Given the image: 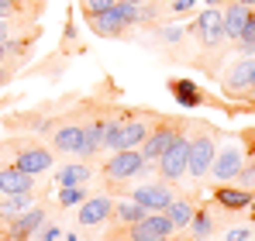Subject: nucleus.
Listing matches in <instances>:
<instances>
[{
	"label": "nucleus",
	"instance_id": "aec40b11",
	"mask_svg": "<svg viewBox=\"0 0 255 241\" xmlns=\"http://www.w3.org/2000/svg\"><path fill=\"white\" fill-rule=\"evenodd\" d=\"M255 83V62H238L228 76V90H245Z\"/></svg>",
	"mask_w": 255,
	"mask_h": 241
},
{
	"label": "nucleus",
	"instance_id": "ddd939ff",
	"mask_svg": "<svg viewBox=\"0 0 255 241\" xmlns=\"http://www.w3.org/2000/svg\"><path fill=\"white\" fill-rule=\"evenodd\" d=\"M176 134H179L176 127H155V131L141 141V155H145V159H159L172 141H176Z\"/></svg>",
	"mask_w": 255,
	"mask_h": 241
},
{
	"label": "nucleus",
	"instance_id": "79ce46f5",
	"mask_svg": "<svg viewBox=\"0 0 255 241\" xmlns=\"http://www.w3.org/2000/svg\"><path fill=\"white\" fill-rule=\"evenodd\" d=\"M207 3H211V7H214V3H221V0H207Z\"/></svg>",
	"mask_w": 255,
	"mask_h": 241
},
{
	"label": "nucleus",
	"instance_id": "473e14b6",
	"mask_svg": "<svg viewBox=\"0 0 255 241\" xmlns=\"http://www.w3.org/2000/svg\"><path fill=\"white\" fill-rule=\"evenodd\" d=\"M162 35H166V41H179V35H183V31H179V28H166Z\"/></svg>",
	"mask_w": 255,
	"mask_h": 241
},
{
	"label": "nucleus",
	"instance_id": "20e7f679",
	"mask_svg": "<svg viewBox=\"0 0 255 241\" xmlns=\"http://www.w3.org/2000/svg\"><path fill=\"white\" fill-rule=\"evenodd\" d=\"M186 155H190V141H186L183 134H176V141L159 155V172H162L166 179H179V176L186 172Z\"/></svg>",
	"mask_w": 255,
	"mask_h": 241
},
{
	"label": "nucleus",
	"instance_id": "72a5a7b5",
	"mask_svg": "<svg viewBox=\"0 0 255 241\" xmlns=\"http://www.w3.org/2000/svg\"><path fill=\"white\" fill-rule=\"evenodd\" d=\"M10 7H14V0H0V14H7Z\"/></svg>",
	"mask_w": 255,
	"mask_h": 241
},
{
	"label": "nucleus",
	"instance_id": "a19ab883",
	"mask_svg": "<svg viewBox=\"0 0 255 241\" xmlns=\"http://www.w3.org/2000/svg\"><path fill=\"white\" fill-rule=\"evenodd\" d=\"M162 241H183V238H162Z\"/></svg>",
	"mask_w": 255,
	"mask_h": 241
},
{
	"label": "nucleus",
	"instance_id": "1a4fd4ad",
	"mask_svg": "<svg viewBox=\"0 0 255 241\" xmlns=\"http://www.w3.org/2000/svg\"><path fill=\"white\" fill-rule=\"evenodd\" d=\"M35 176L24 169H0V197H14V193H31Z\"/></svg>",
	"mask_w": 255,
	"mask_h": 241
},
{
	"label": "nucleus",
	"instance_id": "c85d7f7f",
	"mask_svg": "<svg viewBox=\"0 0 255 241\" xmlns=\"http://www.w3.org/2000/svg\"><path fill=\"white\" fill-rule=\"evenodd\" d=\"M118 0H83V10L86 14H104V10H111Z\"/></svg>",
	"mask_w": 255,
	"mask_h": 241
},
{
	"label": "nucleus",
	"instance_id": "f8f14e48",
	"mask_svg": "<svg viewBox=\"0 0 255 241\" xmlns=\"http://www.w3.org/2000/svg\"><path fill=\"white\" fill-rule=\"evenodd\" d=\"M14 165H17V169H24V172H31V176L48 172V169H52V152L42 148V145H28V148H21V155H17Z\"/></svg>",
	"mask_w": 255,
	"mask_h": 241
},
{
	"label": "nucleus",
	"instance_id": "0eeeda50",
	"mask_svg": "<svg viewBox=\"0 0 255 241\" xmlns=\"http://www.w3.org/2000/svg\"><path fill=\"white\" fill-rule=\"evenodd\" d=\"M211 169H214V176H217L221 183H228V179H235V176L242 172V145H238V141H231L228 148H221V152L214 155Z\"/></svg>",
	"mask_w": 255,
	"mask_h": 241
},
{
	"label": "nucleus",
	"instance_id": "6ab92c4d",
	"mask_svg": "<svg viewBox=\"0 0 255 241\" xmlns=\"http://www.w3.org/2000/svg\"><path fill=\"white\" fill-rule=\"evenodd\" d=\"M166 217H169L172 228H186L190 221H193V203L190 200H172L166 207Z\"/></svg>",
	"mask_w": 255,
	"mask_h": 241
},
{
	"label": "nucleus",
	"instance_id": "2f4dec72",
	"mask_svg": "<svg viewBox=\"0 0 255 241\" xmlns=\"http://www.w3.org/2000/svg\"><path fill=\"white\" fill-rule=\"evenodd\" d=\"M193 0H172V10H190Z\"/></svg>",
	"mask_w": 255,
	"mask_h": 241
},
{
	"label": "nucleus",
	"instance_id": "f704fd0d",
	"mask_svg": "<svg viewBox=\"0 0 255 241\" xmlns=\"http://www.w3.org/2000/svg\"><path fill=\"white\" fill-rule=\"evenodd\" d=\"M7 35H10V31H7V24L0 21V41H7Z\"/></svg>",
	"mask_w": 255,
	"mask_h": 241
},
{
	"label": "nucleus",
	"instance_id": "f257e3e1",
	"mask_svg": "<svg viewBox=\"0 0 255 241\" xmlns=\"http://www.w3.org/2000/svg\"><path fill=\"white\" fill-rule=\"evenodd\" d=\"M148 138V124L145 120H107L104 124V145L121 152V148H134Z\"/></svg>",
	"mask_w": 255,
	"mask_h": 241
},
{
	"label": "nucleus",
	"instance_id": "412c9836",
	"mask_svg": "<svg viewBox=\"0 0 255 241\" xmlns=\"http://www.w3.org/2000/svg\"><path fill=\"white\" fill-rule=\"evenodd\" d=\"M55 183L59 186H83V183H90V169L86 165H66V169H59Z\"/></svg>",
	"mask_w": 255,
	"mask_h": 241
},
{
	"label": "nucleus",
	"instance_id": "7ed1b4c3",
	"mask_svg": "<svg viewBox=\"0 0 255 241\" xmlns=\"http://www.w3.org/2000/svg\"><path fill=\"white\" fill-rule=\"evenodd\" d=\"M214 155H217V148H214V138H211V134H197V138L190 141V155H186V172H193L197 179H204V172L211 169Z\"/></svg>",
	"mask_w": 255,
	"mask_h": 241
},
{
	"label": "nucleus",
	"instance_id": "b1692460",
	"mask_svg": "<svg viewBox=\"0 0 255 241\" xmlns=\"http://www.w3.org/2000/svg\"><path fill=\"white\" fill-rule=\"evenodd\" d=\"M114 217H118V221H125V224H138L141 217H148V210H145L141 203L131 200V203H121V207L114 210Z\"/></svg>",
	"mask_w": 255,
	"mask_h": 241
},
{
	"label": "nucleus",
	"instance_id": "bb28decb",
	"mask_svg": "<svg viewBox=\"0 0 255 241\" xmlns=\"http://www.w3.org/2000/svg\"><path fill=\"white\" fill-rule=\"evenodd\" d=\"M190 228H193V238H207V235H211V217H207L204 210H193Z\"/></svg>",
	"mask_w": 255,
	"mask_h": 241
},
{
	"label": "nucleus",
	"instance_id": "37998d69",
	"mask_svg": "<svg viewBox=\"0 0 255 241\" xmlns=\"http://www.w3.org/2000/svg\"><path fill=\"white\" fill-rule=\"evenodd\" d=\"M111 241H121V238H111Z\"/></svg>",
	"mask_w": 255,
	"mask_h": 241
},
{
	"label": "nucleus",
	"instance_id": "f3484780",
	"mask_svg": "<svg viewBox=\"0 0 255 241\" xmlns=\"http://www.w3.org/2000/svg\"><path fill=\"white\" fill-rule=\"evenodd\" d=\"M80 145H83V127L62 124V127L55 131V148H59V152H80Z\"/></svg>",
	"mask_w": 255,
	"mask_h": 241
},
{
	"label": "nucleus",
	"instance_id": "a878e982",
	"mask_svg": "<svg viewBox=\"0 0 255 241\" xmlns=\"http://www.w3.org/2000/svg\"><path fill=\"white\" fill-rule=\"evenodd\" d=\"M83 200H86L83 186H62V190H59V203H62V207H76V203H83Z\"/></svg>",
	"mask_w": 255,
	"mask_h": 241
},
{
	"label": "nucleus",
	"instance_id": "f03ea898",
	"mask_svg": "<svg viewBox=\"0 0 255 241\" xmlns=\"http://www.w3.org/2000/svg\"><path fill=\"white\" fill-rule=\"evenodd\" d=\"M111 179H128V176H145L148 172V159L138 152V148H121L107 159V169H104Z\"/></svg>",
	"mask_w": 255,
	"mask_h": 241
},
{
	"label": "nucleus",
	"instance_id": "4c0bfd02",
	"mask_svg": "<svg viewBox=\"0 0 255 241\" xmlns=\"http://www.w3.org/2000/svg\"><path fill=\"white\" fill-rule=\"evenodd\" d=\"M118 3H141V0H118Z\"/></svg>",
	"mask_w": 255,
	"mask_h": 241
},
{
	"label": "nucleus",
	"instance_id": "423d86ee",
	"mask_svg": "<svg viewBox=\"0 0 255 241\" xmlns=\"http://www.w3.org/2000/svg\"><path fill=\"white\" fill-rule=\"evenodd\" d=\"M42 224H45V210L42 207H31V210L17 214L14 221H7V238L10 241H28Z\"/></svg>",
	"mask_w": 255,
	"mask_h": 241
},
{
	"label": "nucleus",
	"instance_id": "9b49d317",
	"mask_svg": "<svg viewBox=\"0 0 255 241\" xmlns=\"http://www.w3.org/2000/svg\"><path fill=\"white\" fill-rule=\"evenodd\" d=\"M197 31H200L204 45H221L224 41V21H221L217 7H204V14L197 17Z\"/></svg>",
	"mask_w": 255,
	"mask_h": 241
},
{
	"label": "nucleus",
	"instance_id": "c03bdc74",
	"mask_svg": "<svg viewBox=\"0 0 255 241\" xmlns=\"http://www.w3.org/2000/svg\"><path fill=\"white\" fill-rule=\"evenodd\" d=\"M252 93H255V83H252Z\"/></svg>",
	"mask_w": 255,
	"mask_h": 241
},
{
	"label": "nucleus",
	"instance_id": "cd10ccee",
	"mask_svg": "<svg viewBox=\"0 0 255 241\" xmlns=\"http://www.w3.org/2000/svg\"><path fill=\"white\" fill-rule=\"evenodd\" d=\"M238 38H242V52H255V14H249V21H245Z\"/></svg>",
	"mask_w": 255,
	"mask_h": 241
},
{
	"label": "nucleus",
	"instance_id": "c9c22d12",
	"mask_svg": "<svg viewBox=\"0 0 255 241\" xmlns=\"http://www.w3.org/2000/svg\"><path fill=\"white\" fill-rule=\"evenodd\" d=\"M0 83H7V69L3 66H0Z\"/></svg>",
	"mask_w": 255,
	"mask_h": 241
},
{
	"label": "nucleus",
	"instance_id": "58836bf2",
	"mask_svg": "<svg viewBox=\"0 0 255 241\" xmlns=\"http://www.w3.org/2000/svg\"><path fill=\"white\" fill-rule=\"evenodd\" d=\"M238 3H245V7H249V3H255V0H238Z\"/></svg>",
	"mask_w": 255,
	"mask_h": 241
},
{
	"label": "nucleus",
	"instance_id": "dca6fc26",
	"mask_svg": "<svg viewBox=\"0 0 255 241\" xmlns=\"http://www.w3.org/2000/svg\"><path fill=\"white\" fill-rule=\"evenodd\" d=\"M104 124H107V120H93V124H83V145H80V152H76V155H83V159L97 155V148L104 145Z\"/></svg>",
	"mask_w": 255,
	"mask_h": 241
},
{
	"label": "nucleus",
	"instance_id": "2eb2a0df",
	"mask_svg": "<svg viewBox=\"0 0 255 241\" xmlns=\"http://www.w3.org/2000/svg\"><path fill=\"white\" fill-rule=\"evenodd\" d=\"M221 21H224V38H238V35H242V28H245V21H249L245 3H231V7L221 14Z\"/></svg>",
	"mask_w": 255,
	"mask_h": 241
},
{
	"label": "nucleus",
	"instance_id": "ea45409f",
	"mask_svg": "<svg viewBox=\"0 0 255 241\" xmlns=\"http://www.w3.org/2000/svg\"><path fill=\"white\" fill-rule=\"evenodd\" d=\"M66 241H76V235H66Z\"/></svg>",
	"mask_w": 255,
	"mask_h": 241
},
{
	"label": "nucleus",
	"instance_id": "393cba45",
	"mask_svg": "<svg viewBox=\"0 0 255 241\" xmlns=\"http://www.w3.org/2000/svg\"><path fill=\"white\" fill-rule=\"evenodd\" d=\"M217 200L224 203L228 210H238V207H249L252 197H249L245 190H217Z\"/></svg>",
	"mask_w": 255,
	"mask_h": 241
},
{
	"label": "nucleus",
	"instance_id": "39448f33",
	"mask_svg": "<svg viewBox=\"0 0 255 241\" xmlns=\"http://www.w3.org/2000/svg\"><path fill=\"white\" fill-rule=\"evenodd\" d=\"M172 235V224L166 214H148L138 224H131V238L128 241H162Z\"/></svg>",
	"mask_w": 255,
	"mask_h": 241
},
{
	"label": "nucleus",
	"instance_id": "6e6552de",
	"mask_svg": "<svg viewBox=\"0 0 255 241\" xmlns=\"http://www.w3.org/2000/svg\"><path fill=\"white\" fill-rule=\"evenodd\" d=\"M131 197H134V203H141V207L152 214V210H166L172 203V190L166 183H145V186H138Z\"/></svg>",
	"mask_w": 255,
	"mask_h": 241
},
{
	"label": "nucleus",
	"instance_id": "5701e85b",
	"mask_svg": "<svg viewBox=\"0 0 255 241\" xmlns=\"http://www.w3.org/2000/svg\"><path fill=\"white\" fill-rule=\"evenodd\" d=\"M114 14L121 17V24H125V28H128V24H138V21H145V17H148L138 3H114Z\"/></svg>",
	"mask_w": 255,
	"mask_h": 241
},
{
	"label": "nucleus",
	"instance_id": "4468645a",
	"mask_svg": "<svg viewBox=\"0 0 255 241\" xmlns=\"http://www.w3.org/2000/svg\"><path fill=\"white\" fill-rule=\"evenodd\" d=\"M90 28H93L100 38H114V35H121V31H125L121 17L114 14V7H111V10H104V14H90Z\"/></svg>",
	"mask_w": 255,
	"mask_h": 241
},
{
	"label": "nucleus",
	"instance_id": "c756f323",
	"mask_svg": "<svg viewBox=\"0 0 255 241\" xmlns=\"http://www.w3.org/2000/svg\"><path fill=\"white\" fill-rule=\"evenodd\" d=\"M224 241H249V228H235V231H228V238Z\"/></svg>",
	"mask_w": 255,
	"mask_h": 241
},
{
	"label": "nucleus",
	"instance_id": "4be33fe9",
	"mask_svg": "<svg viewBox=\"0 0 255 241\" xmlns=\"http://www.w3.org/2000/svg\"><path fill=\"white\" fill-rule=\"evenodd\" d=\"M169 90L176 93V100L183 104V107H193V104H200V93H197V86L190 80H172Z\"/></svg>",
	"mask_w": 255,
	"mask_h": 241
},
{
	"label": "nucleus",
	"instance_id": "7c9ffc66",
	"mask_svg": "<svg viewBox=\"0 0 255 241\" xmlns=\"http://www.w3.org/2000/svg\"><path fill=\"white\" fill-rule=\"evenodd\" d=\"M59 238H62V235H59V228H48V231L42 235V241H59Z\"/></svg>",
	"mask_w": 255,
	"mask_h": 241
},
{
	"label": "nucleus",
	"instance_id": "a211bd4d",
	"mask_svg": "<svg viewBox=\"0 0 255 241\" xmlns=\"http://www.w3.org/2000/svg\"><path fill=\"white\" fill-rule=\"evenodd\" d=\"M31 210V193H14V197H3L0 200V221H14L17 214Z\"/></svg>",
	"mask_w": 255,
	"mask_h": 241
},
{
	"label": "nucleus",
	"instance_id": "e433bc0d",
	"mask_svg": "<svg viewBox=\"0 0 255 241\" xmlns=\"http://www.w3.org/2000/svg\"><path fill=\"white\" fill-rule=\"evenodd\" d=\"M3 52H7V45H3V41H0V59H3Z\"/></svg>",
	"mask_w": 255,
	"mask_h": 241
},
{
	"label": "nucleus",
	"instance_id": "9d476101",
	"mask_svg": "<svg viewBox=\"0 0 255 241\" xmlns=\"http://www.w3.org/2000/svg\"><path fill=\"white\" fill-rule=\"evenodd\" d=\"M111 214H114V207H111V200H107V197H93V200H83V203H80L76 221H80L83 228H97V224H104Z\"/></svg>",
	"mask_w": 255,
	"mask_h": 241
}]
</instances>
